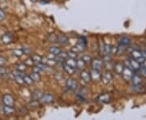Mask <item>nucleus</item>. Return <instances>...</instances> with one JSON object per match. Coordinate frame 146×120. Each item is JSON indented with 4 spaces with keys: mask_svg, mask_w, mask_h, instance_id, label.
Wrapping results in <instances>:
<instances>
[{
    "mask_svg": "<svg viewBox=\"0 0 146 120\" xmlns=\"http://www.w3.org/2000/svg\"><path fill=\"white\" fill-rule=\"evenodd\" d=\"M4 0H0V2H3Z\"/></svg>",
    "mask_w": 146,
    "mask_h": 120,
    "instance_id": "38",
    "label": "nucleus"
},
{
    "mask_svg": "<svg viewBox=\"0 0 146 120\" xmlns=\"http://www.w3.org/2000/svg\"><path fill=\"white\" fill-rule=\"evenodd\" d=\"M86 63L84 61L82 58H80V59H77L76 60V68L77 69H83L84 67H85Z\"/></svg>",
    "mask_w": 146,
    "mask_h": 120,
    "instance_id": "23",
    "label": "nucleus"
},
{
    "mask_svg": "<svg viewBox=\"0 0 146 120\" xmlns=\"http://www.w3.org/2000/svg\"><path fill=\"white\" fill-rule=\"evenodd\" d=\"M25 64H26L27 66H32V65L34 64V63H33V59L30 58H28L26 61H25Z\"/></svg>",
    "mask_w": 146,
    "mask_h": 120,
    "instance_id": "33",
    "label": "nucleus"
},
{
    "mask_svg": "<svg viewBox=\"0 0 146 120\" xmlns=\"http://www.w3.org/2000/svg\"><path fill=\"white\" fill-rule=\"evenodd\" d=\"M3 112H4V114L7 115H11L16 112V110H15V108H14L13 106L5 105V106L3 107Z\"/></svg>",
    "mask_w": 146,
    "mask_h": 120,
    "instance_id": "16",
    "label": "nucleus"
},
{
    "mask_svg": "<svg viewBox=\"0 0 146 120\" xmlns=\"http://www.w3.org/2000/svg\"><path fill=\"white\" fill-rule=\"evenodd\" d=\"M13 54L16 56V57H21L23 54H24V52H23V49H15V50H13Z\"/></svg>",
    "mask_w": 146,
    "mask_h": 120,
    "instance_id": "28",
    "label": "nucleus"
},
{
    "mask_svg": "<svg viewBox=\"0 0 146 120\" xmlns=\"http://www.w3.org/2000/svg\"><path fill=\"white\" fill-rule=\"evenodd\" d=\"M102 66H103V63H102V61L101 59H99V58H95L94 60H92V67H93V69H96V70L101 71Z\"/></svg>",
    "mask_w": 146,
    "mask_h": 120,
    "instance_id": "9",
    "label": "nucleus"
},
{
    "mask_svg": "<svg viewBox=\"0 0 146 120\" xmlns=\"http://www.w3.org/2000/svg\"><path fill=\"white\" fill-rule=\"evenodd\" d=\"M126 64H127V67L131 69L132 71H138L141 68V63L133 58H131L129 60L126 61Z\"/></svg>",
    "mask_w": 146,
    "mask_h": 120,
    "instance_id": "2",
    "label": "nucleus"
},
{
    "mask_svg": "<svg viewBox=\"0 0 146 120\" xmlns=\"http://www.w3.org/2000/svg\"><path fill=\"white\" fill-rule=\"evenodd\" d=\"M27 68V65L25 63H19L16 65V70L20 71V72H24L25 71Z\"/></svg>",
    "mask_w": 146,
    "mask_h": 120,
    "instance_id": "31",
    "label": "nucleus"
},
{
    "mask_svg": "<svg viewBox=\"0 0 146 120\" xmlns=\"http://www.w3.org/2000/svg\"><path fill=\"white\" fill-rule=\"evenodd\" d=\"M110 99H111L110 95L108 93L102 94V95H100L99 97L97 98L98 101H99L101 103H104V104L110 102Z\"/></svg>",
    "mask_w": 146,
    "mask_h": 120,
    "instance_id": "10",
    "label": "nucleus"
},
{
    "mask_svg": "<svg viewBox=\"0 0 146 120\" xmlns=\"http://www.w3.org/2000/svg\"><path fill=\"white\" fill-rule=\"evenodd\" d=\"M42 101L43 103H46V104H50V103H52L53 101H54V97H53L52 94L50 93H46V94H43L42 97Z\"/></svg>",
    "mask_w": 146,
    "mask_h": 120,
    "instance_id": "8",
    "label": "nucleus"
},
{
    "mask_svg": "<svg viewBox=\"0 0 146 120\" xmlns=\"http://www.w3.org/2000/svg\"><path fill=\"white\" fill-rule=\"evenodd\" d=\"M132 81H133V84H140L142 82V79H141V76H137V75H133V76H132Z\"/></svg>",
    "mask_w": 146,
    "mask_h": 120,
    "instance_id": "26",
    "label": "nucleus"
},
{
    "mask_svg": "<svg viewBox=\"0 0 146 120\" xmlns=\"http://www.w3.org/2000/svg\"><path fill=\"white\" fill-rule=\"evenodd\" d=\"M67 54H68V58H76L77 56H78L77 52L76 50H71L70 51H68Z\"/></svg>",
    "mask_w": 146,
    "mask_h": 120,
    "instance_id": "30",
    "label": "nucleus"
},
{
    "mask_svg": "<svg viewBox=\"0 0 146 120\" xmlns=\"http://www.w3.org/2000/svg\"><path fill=\"white\" fill-rule=\"evenodd\" d=\"M31 58L33 59V63H36V64L42 63V57L41 55H39V54H33L31 57Z\"/></svg>",
    "mask_w": 146,
    "mask_h": 120,
    "instance_id": "25",
    "label": "nucleus"
},
{
    "mask_svg": "<svg viewBox=\"0 0 146 120\" xmlns=\"http://www.w3.org/2000/svg\"><path fill=\"white\" fill-rule=\"evenodd\" d=\"M80 78L82 80H84V82L86 83H89V81L91 80V78H90V73L89 72L85 71V70H83L80 72Z\"/></svg>",
    "mask_w": 146,
    "mask_h": 120,
    "instance_id": "13",
    "label": "nucleus"
},
{
    "mask_svg": "<svg viewBox=\"0 0 146 120\" xmlns=\"http://www.w3.org/2000/svg\"><path fill=\"white\" fill-rule=\"evenodd\" d=\"M30 77L33 80V82H39L41 80V76H40L39 72H33L30 75Z\"/></svg>",
    "mask_w": 146,
    "mask_h": 120,
    "instance_id": "21",
    "label": "nucleus"
},
{
    "mask_svg": "<svg viewBox=\"0 0 146 120\" xmlns=\"http://www.w3.org/2000/svg\"><path fill=\"white\" fill-rule=\"evenodd\" d=\"M131 56L133 58L136 59L139 63H142L146 59V52L136 50L131 52Z\"/></svg>",
    "mask_w": 146,
    "mask_h": 120,
    "instance_id": "1",
    "label": "nucleus"
},
{
    "mask_svg": "<svg viewBox=\"0 0 146 120\" xmlns=\"http://www.w3.org/2000/svg\"><path fill=\"white\" fill-rule=\"evenodd\" d=\"M1 40H2V42L3 44H9L11 42H12V40H13V38H12V35L10 34V33H6L4 34L2 38H1Z\"/></svg>",
    "mask_w": 146,
    "mask_h": 120,
    "instance_id": "14",
    "label": "nucleus"
},
{
    "mask_svg": "<svg viewBox=\"0 0 146 120\" xmlns=\"http://www.w3.org/2000/svg\"><path fill=\"white\" fill-rule=\"evenodd\" d=\"M67 87L68 89L72 90V91H75L76 89H77V82L76 80H74L72 78H69L67 80Z\"/></svg>",
    "mask_w": 146,
    "mask_h": 120,
    "instance_id": "7",
    "label": "nucleus"
},
{
    "mask_svg": "<svg viewBox=\"0 0 146 120\" xmlns=\"http://www.w3.org/2000/svg\"><path fill=\"white\" fill-rule=\"evenodd\" d=\"M102 81L105 84H109L111 82L113 76H112V74L110 72H106L105 74H103V76H102Z\"/></svg>",
    "mask_w": 146,
    "mask_h": 120,
    "instance_id": "11",
    "label": "nucleus"
},
{
    "mask_svg": "<svg viewBox=\"0 0 146 120\" xmlns=\"http://www.w3.org/2000/svg\"><path fill=\"white\" fill-rule=\"evenodd\" d=\"M121 75L123 76V78L125 80L128 81V80H131L133 76V71L127 67H124V69Z\"/></svg>",
    "mask_w": 146,
    "mask_h": 120,
    "instance_id": "4",
    "label": "nucleus"
},
{
    "mask_svg": "<svg viewBox=\"0 0 146 120\" xmlns=\"http://www.w3.org/2000/svg\"><path fill=\"white\" fill-rule=\"evenodd\" d=\"M4 18H5V13L0 9V21H3Z\"/></svg>",
    "mask_w": 146,
    "mask_h": 120,
    "instance_id": "36",
    "label": "nucleus"
},
{
    "mask_svg": "<svg viewBox=\"0 0 146 120\" xmlns=\"http://www.w3.org/2000/svg\"><path fill=\"white\" fill-rule=\"evenodd\" d=\"M132 90L135 93H141L144 90V89H143V86L141 85V84H134Z\"/></svg>",
    "mask_w": 146,
    "mask_h": 120,
    "instance_id": "27",
    "label": "nucleus"
},
{
    "mask_svg": "<svg viewBox=\"0 0 146 120\" xmlns=\"http://www.w3.org/2000/svg\"><path fill=\"white\" fill-rule=\"evenodd\" d=\"M131 43V42L130 38H128V37H123V38H122L121 41H120L119 46L117 48L118 50H119V52L124 51L126 49H127V47H128L130 46Z\"/></svg>",
    "mask_w": 146,
    "mask_h": 120,
    "instance_id": "3",
    "label": "nucleus"
},
{
    "mask_svg": "<svg viewBox=\"0 0 146 120\" xmlns=\"http://www.w3.org/2000/svg\"><path fill=\"white\" fill-rule=\"evenodd\" d=\"M23 79H24L25 84H29V85L33 84L34 83L33 80L31 77H30V76H23Z\"/></svg>",
    "mask_w": 146,
    "mask_h": 120,
    "instance_id": "29",
    "label": "nucleus"
},
{
    "mask_svg": "<svg viewBox=\"0 0 146 120\" xmlns=\"http://www.w3.org/2000/svg\"><path fill=\"white\" fill-rule=\"evenodd\" d=\"M32 2H33V3H35V2H36V0H31Z\"/></svg>",
    "mask_w": 146,
    "mask_h": 120,
    "instance_id": "37",
    "label": "nucleus"
},
{
    "mask_svg": "<svg viewBox=\"0 0 146 120\" xmlns=\"http://www.w3.org/2000/svg\"><path fill=\"white\" fill-rule=\"evenodd\" d=\"M123 69H124V66H123V64H122V63H118L115 65V72L117 74H119V75L120 74H122Z\"/></svg>",
    "mask_w": 146,
    "mask_h": 120,
    "instance_id": "18",
    "label": "nucleus"
},
{
    "mask_svg": "<svg viewBox=\"0 0 146 120\" xmlns=\"http://www.w3.org/2000/svg\"><path fill=\"white\" fill-rule=\"evenodd\" d=\"M50 54H54V56H56V55L59 54L60 53L62 52V50H61V49L58 48V47L53 46L50 48Z\"/></svg>",
    "mask_w": 146,
    "mask_h": 120,
    "instance_id": "22",
    "label": "nucleus"
},
{
    "mask_svg": "<svg viewBox=\"0 0 146 120\" xmlns=\"http://www.w3.org/2000/svg\"><path fill=\"white\" fill-rule=\"evenodd\" d=\"M58 41L62 45H67V44H68V37H66V36H64V35H61V36H59V37H58Z\"/></svg>",
    "mask_w": 146,
    "mask_h": 120,
    "instance_id": "24",
    "label": "nucleus"
},
{
    "mask_svg": "<svg viewBox=\"0 0 146 120\" xmlns=\"http://www.w3.org/2000/svg\"><path fill=\"white\" fill-rule=\"evenodd\" d=\"M86 47H87V45H86V42H83V41H80L76 45V52H83L86 50Z\"/></svg>",
    "mask_w": 146,
    "mask_h": 120,
    "instance_id": "12",
    "label": "nucleus"
},
{
    "mask_svg": "<svg viewBox=\"0 0 146 120\" xmlns=\"http://www.w3.org/2000/svg\"><path fill=\"white\" fill-rule=\"evenodd\" d=\"M42 93L41 91L37 90V91H35L33 93V96H32V99L33 101H38L39 99H41L42 97Z\"/></svg>",
    "mask_w": 146,
    "mask_h": 120,
    "instance_id": "20",
    "label": "nucleus"
},
{
    "mask_svg": "<svg viewBox=\"0 0 146 120\" xmlns=\"http://www.w3.org/2000/svg\"><path fill=\"white\" fill-rule=\"evenodd\" d=\"M63 70L65 71V72H67L69 75H72L75 73V71H76V68H72L71 66L68 65L67 63H63Z\"/></svg>",
    "mask_w": 146,
    "mask_h": 120,
    "instance_id": "15",
    "label": "nucleus"
},
{
    "mask_svg": "<svg viewBox=\"0 0 146 120\" xmlns=\"http://www.w3.org/2000/svg\"><path fill=\"white\" fill-rule=\"evenodd\" d=\"M8 72L5 68L0 67V77L3 80H7L8 79Z\"/></svg>",
    "mask_w": 146,
    "mask_h": 120,
    "instance_id": "17",
    "label": "nucleus"
},
{
    "mask_svg": "<svg viewBox=\"0 0 146 120\" xmlns=\"http://www.w3.org/2000/svg\"><path fill=\"white\" fill-rule=\"evenodd\" d=\"M23 52L25 54H29L31 53V50L29 48H24L23 49Z\"/></svg>",
    "mask_w": 146,
    "mask_h": 120,
    "instance_id": "35",
    "label": "nucleus"
},
{
    "mask_svg": "<svg viewBox=\"0 0 146 120\" xmlns=\"http://www.w3.org/2000/svg\"><path fill=\"white\" fill-rule=\"evenodd\" d=\"M3 101L5 105H9V106H14L15 104V100L13 97L10 94H5L3 97Z\"/></svg>",
    "mask_w": 146,
    "mask_h": 120,
    "instance_id": "6",
    "label": "nucleus"
},
{
    "mask_svg": "<svg viewBox=\"0 0 146 120\" xmlns=\"http://www.w3.org/2000/svg\"><path fill=\"white\" fill-rule=\"evenodd\" d=\"M81 58H82L84 61L85 62V63H86V64L92 62V58L90 57L89 54H84L83 56L81 57Z\"/></svg>",
    "mask_w": 146,
    "mask_h": 120,
    "instance_id": "32",
    "label": "nucleus"
},
{
    "mask_svg": "<svg viewBox=\"0 0 146 120\" xmlns=\"http://www.w3.org/2000/svg\"><path fill=\"white\" fill-rule=\"evenodd\" d=\"M90 73V78L91 80H94L95 82H98L99 80H102V74L100 72V71L96 70V69H93L91 70Z\"/></svg>",
    "mask_w": 146,
    "mask_h": 120,
    "instance_id": "5",
    "label": "nucleus"
},
{
    "mask_svg": "<svg viewBox=\"0 0 146 120\" xmlns=\"http://www.w3.org/2000/svg\"><path fill=\"white\" fill-rule=\"evenodd\" d=\"M6 59L3 57H2V56H0V67H3L4 64L6 63Z\"/></svg>",
    "mask_w": 146,
    "mask_h": 120,
    "instance_id": "34",
    "label": "nucleus"
},
{
    "mask_svg": "<svg viewBox=\"0 0 146 120\" xmlns=\"http://www.w3.org/2000/svg\"><path fill=\"white\" fill-rule=\"evenodd\" d=\"M65 63H67L68 65L71 66L72 68H76V58H68L65 60Z\"/></svg>",
    "mask_w": 146,
    "mask_h": 120,
    "instance_id": "19",
    "label": "nucleus"
}]
</instances>
